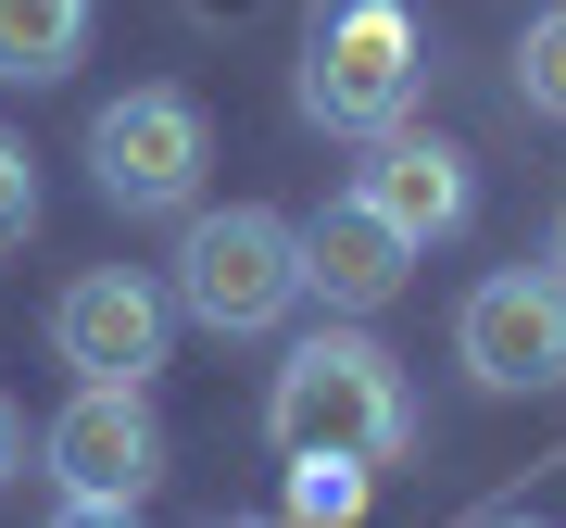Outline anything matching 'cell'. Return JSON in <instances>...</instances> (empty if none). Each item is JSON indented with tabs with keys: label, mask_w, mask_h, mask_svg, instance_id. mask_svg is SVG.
Segmentation results:
<instances>
[{
	"label": "cell",
	"mask_w": 566,
	"mask_h": 528,
	"mask_svg": "<svg viewBox=\"0 0 566 528\" xmlns=\"http://www.w3.org/2000/svg\"><path fill=\"white\" fill-rule=\"evenodd\" d=\"M264 441H277L290 466H365V478H378L390 453L416 441L403 352H390L378 327H340V315H327L315 340H290L277 378H264Z\"/></svg>",
	"instance_id": "obj_1"
},
{
	"label": "cell",
	"mask_w": 566,
	"mask_h": 528,
	"mask_svg": "<svg viewBox=\"0 0 566 528\" xmlns=\"http://www.w3.org/2000/svg\"><path fill=\"white\" fill-rule=\"evenodd\" d=\"M164 303L214 340H277L303 315V214L277 202H214L177 226V264H164Z\"/></svg>",
	"instance_id": "obj_2"
},
{
	"label": "cell",
	"mask_w": 566,
	"mask_h": 528,
	"mask_svg": "<svg viewBox=\"0 0 566 528\" xmlns=\"http://www.w3.org/2000/svg\"><path fill=\"white\" fill-rule=\"evenodd\" d=\"M428 102V25L403 0H315L303 13V126L327 139H390Z\"/></svg>",
	"instance_id": "obj_3"
},
{
	"label": "cell",
	"mask_w": 566,
	"mask_h": 528,
	"mask_svg": "<svg viewBox=\"0 0 566 528\" xmlns=\"http://www.w3.org/2000/svg\"><path fill=\"white\" fill-rule=\"evenodd\" d=\"M202 163H214V126L189 88H126L88 114V189L114 214H202Z\"/></svg>",
	"instance_id": "obj_4"
},
{
	"label": "cell",
	"mask_w": 566,
	"mask_h": 528,
	"mask_svg": "<svg viewBox=\"0 0 566 528\" xmlns=\"http://www.w3.org/2000/svg\"><path fill=\"white\" fill-rule=\"evenodd\" d=\"M453 366L479 390H504V403L566 390V277L554 264H491L453 315Z\"/></svg>",
	"instance_id": "obj_5"
},
{
	"label": "cell",
	"mask_w": 566,
	"mask_h": 528,
	"mask_svg": "<svg viewBox=\"0 0 566 528\" xmlns=\"http://www.w3.org/2000/svg\"><path fill=\"white\" fill-rule=\"evenodd\" d=\"M164 340H177V303H164V277H139V264H88L51 303V352L76 366V390H151Z\"/></svg>",
	"instance_id": "obj_6"
},
{
	"label": "cell",
	"mask_w": 566,
	"mask_h": 528,
	"mask_svg": "<svg viewBox=\"0 0 566 528\" xmlns=\"http://www.w3.org/2000/svg\"><path fill=\"white\" fill-rule=\"evenodd\" d=\"M39 466L63 478V504H151V478H164L151 390H76V403L39 427Z\"/></svg>",
	"instance_id": "obj_7"
},
{
	"label": "cell",
	"mask_w": 566,
	"mask_h": 528,
	"mask_svg": "<svg viewBox=\"0 0 566 528\" xmlns=\"http://www.w3.org/2000/svg\"><path fill=\"white\" fill-rule=\"evenodd\" d=\"M353 202L428 252V240H465V214H479V163H465L453 139H428V126H390V139H365V163H353Z\"/></svg>",
	"instance_id": "obj_8"
},
{
	"label": "cell",
	"mask_w": 566,
	"mask_h": 528,
	"mask_svg": "<svg viewBox=\"0 0 566 528\" xmlns=\"http://www.w3.org/2000/svg\"><path fill=\"white\" fill-rule=\"evenodd\" d=\"M403 277H416V240H403V226H378L353 189L303 214V303H327L340 327L390 315V303H403Z\"/></svg>",
	"instance_id": "obj_9"
},
{
	"label": "cell",
	"mask_w": 566,
	"mask_h": 528,
	"mask_svg": "<svg viewBox=\"0 0 566 528\" xmlns=\"http://www.w3.org/2000/svg\"><path fill=\"white\" fill-rule=\"evenodd\" d=\"M88 63V0H0V88H51Z\"/></svg>",
	"instance_id": "obj_10"
},
{
	"label": "cell",
	"mask_w": 566,
	"mask_h": 528,
	"mask_svg": "<svg viewBox=\"0 0 566 528\" xmlns=\"http://www.w3.org/2000/svg\"><path fill=\"white\" fill-rule=\"evenodd\" d=\"M516 102L542 114V126H566V0L528 13V39H516Z\"/></svg>",
	"instance_id": "obj_11"
},
{
	"label": "cell",
	"mask_w": 566,
	"mask_h": 528,
	"mask_svg": "<svg viewBox=\"0 0 566 528\" xmlns=\"http://www.w3.org/2000/svg\"><path fill=\"white\" fill-rule=\"evenodd\" d=\"M365 516V466H290V528H353Z\"/></svg>",
	"instance_id": "obj_12"
},
{
	"label": "cell",
	"mask_w": 566,
	"mask_h": 528,
	"mask_svg": "<svg viewBox=\"0 0 566 528\" xmlns=\"http://www.w3.org/2000/svg\"><path fill=\"white\" fill-rule=\"evenodd\" d=\"M25 240H39V151L0 126V252H25Z\"/></svg>",
	"instance_id": "obj_13"
},
{
	"label": "cell",
	"mask_w": 566,
	"mask_h": 528,
	"mask_svg": "<svg viewBox=\"0 0 566 528\" xmlns=\"http://www.w3.org/2000/svg\"><path fill=\"white\" fill-rule=\"evenodd\" d=\"M51 528H139V504H51Z\"/></svg>",
	"instance_id": "obj_14"
},
{
	"label": "cell",
	"mask_w": 566,
	"mask_h": 528,
	"mask_svg": "<svg viewBox=\"0 0 566 528\" xmlns=\"http://www.w3.org/2000/svg\"><path fill=\"white\" fill-rule=\"evenodd\" d=\"M25 466V415H13V390H0V478Z\"/></svg>",
	"instance_id": "obj_15"
},
{
	"label": "cell",
	"mask_w": 566,
	"mask_h": 528,
	"mask_svg": "<svg viewBox=\"0 0 566 528\" xmlns=\"http://www.w3.org/2000/svg\"><path fill=\"white\" fill-rule=\"evenodd\" d=\"M189 13H202V25H252V0H189Z\"/></svg>",
	"instance_id": "obj_16"
},
{
	"label": "cell",
	"mask_w": 566,
	"mask_h": 528,
	"mask_svg": "<svg viewBox=\"0 0 566 528\" xmlns=\"http://www.w3.org/2000/svg\"><path fill=\"white\" fill-rule=\"evenodd\" d=\"M542 264H554V277H566V202H554V240H542Z\"/></svg>",
	"instance_id": "obj_17"
},
{
	"label": "cell",
	"mask_w": 566,
	"mask_h": 528,
	"mask_svg": "<svg viewBox=\"0 0 566 528\" xmlns=\"http://www.w3.org/2000/svg\"><path fill=\"white\" fill-rule=\"evenodd\" d=\"M214 528H290V516H214Z\"/></svg>",
	"instance_id": "obj_18"
},
{
	"label": "cell",
	"mask_w": 566,
	"mask_h": 528,
	"mask_svg": "<svg viewBox=\"0 0 566 528\" xmlns=\"http://www.w3.org/2000/svg\"><path fill=\"white\" fill-rule=\"evenodd\" d=\"M491 528H542V516H491Z\"/></svg>",
	"instance_id": "obj_19"
}]
</instances>
